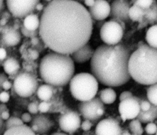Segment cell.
Wrapping results in <instances>:
<instances>
[{"label":"cell","mask_w":157,"mask_h":135,"mask_svg":"<svg viewBox=\"0 0 157 135\" xmlns=\"http://www.w3.org/2000/svg\"><path fill=\"white\" fill-rule=\"evenodd\" d=\"M93 25L89 11L78 2L50 1L40 18L39 36L52 50L69 55L87 44Z\"/></svg>","instance_id":"6da1fadb"},{"label":"cell","mask_w":157,"mask_h":135,"mask_svg":"<svg viewBox=\"0 0 157 135\" xmlns=\"http://www.w3.org/2000/svg\"><path fill=\"white\" fill-rule=\"evenodd\" d=\"M131 55L130 50L122 44H102L96 48L91 59V72L104 85H124L131 78L128 69Z\"/></svg>","instance_id":"7a4b0ae2"},{"label":"cell","mask_w":157,"mask_h":135,"mask_svg":"<svg viewBox=\"0 0 157 135\" xmlns=\"http://www.w3.org/2000/svg\"><path fill=\"white\" fill-rule=\"evenodd\" d=\"M75 66L68 55L52 52L46 54L39 64V74L42 80L53 87H62L74 77Z\"/></svg>","instance_id":"3957f363"},{"label":"cell","mask_w":157,"mask_h":135,"mask_svg":"<svg viewBox=\"0 0 157 135\" xmlns=\"http://www.w3.org/2000/svg\"><path fill=\"white\" fill-rule=\"evenodd\" d=\"M129 72L137 83L151 85L157 83V49L148 44L138 47L129 58Z\"/></svg>","instance_id":"277c9868"},{"label":"cell","mask_w":157,"mask_h":135,"mask_svg":"<svg viewBox=\"0 0 157 135\" xmlns=\"http://www.w3.org/2000/svg\"><path fill=\"white\" fill-rule=\"evenodd\" d=\"M72 96L81 102L95 98L98 90V82L95 77L87 72L75 75L69 82Z\"/></svg>","instance_id":"5b68a950"},{"label":"cell","mask_w":157,"mask_h":135,"mask_svg":"<svg viewBox=\"0 0 157 135\" xmlns=\"http://www.w3.org/2000/svg\"><path fill=\"white\" fill-rule=\"evenodd\" d=\"M38 82L34 75L26 71L20 72L13 80V88L20 96H31L38 89Z\"/></svg>","instance_id":"8992f818"},{"label":"cell","mask_w":157,"mask_h":135,"mask_svg":"<svg viewBox=\"0 0 157 135\" xmlns=\"http://www.w3.org/2000/svg\"><path fill=\"white\" fill-rule=\"evenodd\" d=\"M123 29L117 21H105L100 29V36L103 42L109 45L118 44L123 36Z\"/></svg>","instance_id":"52a82bcc"},{"label":"cell","mask_w":157,"mask_h":135,"mask_svg":"<svg viewBox=\"0 0 157 135\" xmlns=\"http://www.w3.org/2000/svg\"><path fill=\"white\" fill-rule=\"evenodd\" d=\"M38 0H7L9 11L16 18H26L36 10Z\"/></svg>","instance_id":"ba28073f"},{"label":"cell","mask_w":157,"mask_h":135,"mask_svg":"<svg viewBox=\"0 0 157 135\" xmlns=\"http://www.w3.org/2000/svg\"><path fill=\"white\" fill-rule=\"evenodd\" d=\"M102 108H104V103L98 97L89 101L81 102L78 106V111L81 115L85 120L90 121H95L101 118L98 111Z\"/></svg>","instance_id":"9c48e42d"},{"label":"cell","mask_w":157,"mask_h":135,"mask_svg":"<svg viewBox=\"0 0 157 135\" xmlns=\"http://www.w3.org/2000/svg\"><path fill=\"white\" fill-rule=\"evenodd\" d=\"M139 98H132L120 101L118 110L121 119L124 122L127 120H134L137 118L140 112Z\"/></svg>","instance_id":"30bf717a"},{"label":"cell","mask_w":157,"mask_h":135,"mask_svg":"<svg viewBox=\"0 0 157 135\" xmlns=\"http://www.w3.org/2000/svg\"><path fill=\"white\" fill-rule=\"evenodd\" d=\"M59 126L65 133H74L81 126V120L78 114L74 110H69L62 114L58 120Z\"/></svg>","instance_id":"8fae6325"},{"label":"cell","mask_w":157,"mask_h":135,"mask_svg":"<svg viewBox=\"0 0 157 135\" xmlns=\"http://www.w3.org/2000/svg\"><path fill=\"white\" fill-rule=\"evenodd\" d=\"M95 133L96 135H121L122 130L117 120L107 118L97 124Z\"/></svg>","instance_id":"7c38bea8"},{"label":"cell","mask_w":157,"mask_h":135,"mask_svg":"<svg viewBox=\"0 0 157 135\" xmlns=\"http://www.w3.org/2000/svg\"><path fill=\"white\" fill-rule=\"evenodd\" d=\"M130 3L124 0H116L112 2L110 5V17L111 19H119L124 22L130 20L129 17V10Z\"/></svg>","instance_id":"4fadbf2b"},{"label":"cell","mask_w":157,"mask_h":135,"mask_svg":"<svg viewBox=\"0 0 157 135\" xmlns=\"http://www.w3.org/2000/svg\"><path fill=\"white\" fill-rule=\"evenodd\" d=\"M1 44L6 47L15 46L21 40V34L13 26L6 25L1 26Z\"/></svg>","instance_id":"5bb4252c"},{"label":"cell","mask_w":157,"mask_h":135,"mask_svg":"<svg viewBox=\"0 0 157 135\" xmlns=\"http://www.w3.org/2000/svg\"><path fill=\"white\" fill-rule=\"evenodd\" d=\"M90 14L94 20L102 21L110 14V5L106 1H95L93 6L89 7Z\"/></svg>","instance_id":"9a60e30c"},{"label":"cell","mask_w":157,"mask_h":135,"mask_svg":"<svg viewBox=\"0 0 157 135\" xmlns=\"http://www.w3.org/2000/svg\"><path fill=\"white\" fill-rule=\"evenodd\" d=\"M52 126V122L48 117L39 114L33 117L30 127L35 133L45 134L50 129Z\"/></svg>","instance_id":"2e32d148"},{"label":"cell","mask_w":157,"mask_h":135,"mask_svg":"<svg viewBox=\"0 0 157 135\" xmlns=\"http://www.w3.org/2000/svg\"><path fill=\"white\" fill-rule=\"evenodd\" d=\"M94 51L89 44H86L72 54V60L78 63H82L91 59Z\"/></svg>","instance_id":"e0dca14e"},{"label":"cell","mask_w":157,"mask_h":135,"mask_svg":"<svg viewBox=\"0 0 157 135\" xmlns=\"http://www.w3.org/2000/svg\"><path fill=\"white\" fill-rule=\"evenodd\" d=\"M1 65L3 66L5 72L10 75V77H13V80L20 72V64L18 61L13 57L7 58L1 64Z\"/></svg>","instance_id":"ac0fdd59"},{"label":"cell","mask_w":157,"mask_h":135,"mask_svg":"<svg viewBox=\"0 0 157 135\" xmlns=\"http://www.w3.org/2000/svg\"><path fill=\"white\" fill-rule=\"evenodd\" d=\"M156 118H157V106L152 105L150 110L146 112H140L137 119L141 123H152Z\"/></svg>","instance_id":"d6986e66"},{"label":"cell","mask_w":157,"mask_h":135,"mask_svg":"<svg viewBox=\"0 0 157 135\" xmlns=\"http://www.w3.org/2000/svg\"><path fill=\"white\" fill-rule=\"evenodd\" d=\"M3 135H36L31 127L23 124L6 130Z\"/></svg>","instance_id":"ffe728a7"},{"label":"cell","mask_w":157,"mask_h":135,"mask_svg":"<svg viewBox=\"0 0 157 135\" xmlns=\"http://www.w3.org/2000/svg\"><path fill=\"white\" fill-rule=\"evenodd\" d=\"M53 93V86L48 84L40 85L37 90V95L42 101L48 102L52 98Z\"/></svg>","instance_id":"44dd1931"},{"label":"cell","mask_w":157,"mask_h":135,"mask_svg":"<svg viewBox=\"0 0 157 135\" xmlns=\"http://www.w3.org/2000/svg\"><path fill=\"white\" fill-rule=\"evenodd\" d=\"M23 25L29 31H36L39 28L40 20L36 14H32L25 18Z\"/></svg>","instance_id":"7402d4cb"},{"label":"cell","mask_w":157,"mask_h":135,"mask_svg":"<svg viewBox=\"0 0 157 135\" xmlns=\"http://www.w3.org/2000/svg\"><path fill=\"white\" fill-rule=\"evenodd\" d=\"M117 98L115 91L111 88H107L99 92V98L101 101L106 104L113 103Z\"/></svg>","instance_id":"603a6c76"},{"label":"cell","mask_w":157,"mask_h":135,"mask_svg":"<svg viewBox=\"0 0 157 135\" xmlns=\"http://www.w3.org/2000/svg\"><path fill=\"white\" fill-rule=\"evenodd\" d=\"M145 39L148 45L157 49V24L152 25L148 29Z\"/></svg>","instance_id":"cb8c5ba5"},{"label":"cell","mask_w":157,"mask_h":135,"mask_svg":"<svg viewBox=\"0 0 157 135\" xmlns=\"http://www.w3.org/2000/svg\"><path fill=\"white\" fill-rule=\"evenodd\" d=\"M145 16V11L144 9L136 5L131 6L129 10V17L131 20L134 21L141 22Z\"/></svg>","instance_id":"d4e9b609"},{"label":"cell","mask_w":157,"mask_h":135,"mask_svg":"<svg viewBox=\"0 0 157 135\" xmlns=\"http://www.w3.org/2000/svg\"><path fill=\"white\" fill-rule=\"evenodd\" d=\"M147 96L152 105L157 106V83L149 86L147 90Z\"/></svg>","instance_id":"484cf974"},{"label":"cell","mask_w":157,"mask_h":135,"mask_svg":"<svg viewBox=\"0 0 157 135\" xmlns=\"http://www.w3.org/2000/svg\"><path fill=\"white\" fill-rule=\"evenodd\" d=\"M129 128L133 135H142L144 133L141 122L137 118L131 121L129 124Z\"/></svg>","instance_id":"4316f807"},{"label":"cell","mask_w":157,"mask_h":135,"mask_svg":"<svg viewBox=\"0 0 157 135\" xmlns=\"http://www.w3.org/2000/svg\"><path fill=\"white\" fill-rule=\"evenodd\" d=\"M23 124L24 123L21 118L15 116H12L10 117V118L7 120H6L4 126L6 127V130H7L12 127L17 126Z\"/></svg>","instance_id":"83f0119b"},{"label":"cell","mask_w":157,"mask_h":135,"mask_svg":"<svg viewBox=\"0 0 157 135\" xmlns=\"http://www.w3.org/2000/svg\"><path fill=\"white\" fill-rule=\"evenodd\" d=\"M132 2L133 3V5L137 6L141 9L145 10L151 7L154 2L152 0H137L132 1Z\"/></svg>","instance_id":"f1b7e54d"},{"label":"cell","mask_w":157,"mask_h":135,"mask_svg":"<svg viewBox=\"0 0 157 135\" xmlns=\"http://www.w3.org/2000/svg\"><path fill=\"white\" fill-rule=\"evenodd\" d=\"M20 30H21V34L27 37H30L31 39L35 37H37L38 34H39V29H37L36 31H29L28 29H26L23 25H21V28H20Z\"/></svg>","instance_id":"f546056e"},{"label":"cell","mask_w":157,"mask_h":135,"mask_svg":"<svg viewBox=\"0 0 157 135\" xmlns=\"http://www.w3.org/2000/svg\"><path fill=\"white\" fill-rule=\"evenodd\" d=\"M39 103L37 101H34L30 102L28 106V110L32 114H37L39 110Z\"/></svg>","instance_id":"4dcf8cb0"},{"label":"cell","mask_w":157,"mask_h":135,"mask_svg":"<svg viewBox=\"0 0 157 135\" xmlns=\"http://www.w3.org/2000/svg\"><path fill=\"white\" fill-rule=\"evenodd\" d=\"M145 131L149 135L156 134L157 132V125L153 122L149 123L145 126Z\"/></svg>","instance_id":"1f68e13d"},{"label":"cell","mask_w":157,"mask_h":135,"mask_svg":"<svg viewBox=\"0 0 157 135\" xmlns=\"http://www.w3.org/2000/svg\"><path fill=\"white\" fill-rule=\"evenodd\" d=\"M140 104V110L143 112H146L148 111V110L150 109L151 107L152 104L150 102V101L148 100H140L139 102Z\"/></svg>","instance_id":"d6a6232c"},{"label":"cell","mask_w":157,"mask_h":135,"mask_svg":"<svg viewBox=\"0 0 157 135\" xmlns=\"http://www.w3.org/2000/svg\"><path fill=\"white\" fill-rule=\"evenodd\" d=\"M50 107V104L48 102L42 101L39 103V110L42 113H45L49 110Z\"/></svg>","instance_id":"836d02e7"},{"label":"cell","mask_w":157,"mask_h":135,"mask_svg":"<svg viewBox=\"0 0 157 135\" xmlns=\"http://www.w3.org/2000/svg\"><path fill=\"white\" fill-rule=\"evenodd\" d=\"M28 53L29 58L32 60H35L39 57V52L36 49L29 48L28 49Z\"/></svg>","instance_id":"e575fe53"},{"label":"cell","mask_w":157,"mask_h":135,"mask_svg":"<svg viewBox=\"0 0 157 135\" xmlns=\"http://www.w3.org/2000/svg\"><path fill=\"white\" fill-rule=\"evenodd\" d=\"M132 97H133V95L131 92L128 91H124L120 94L119 99H120V101H122L123 100H125V99L132 98Z\"/></svg>","instance_id":"d590c367"},{"label":"cell","mask_w":157,"mask_h":135,"mask_svg":"<svg viewBox=\"0 0 157 135\" xmlns=\"http://www.w3.org/2000/svg\"><path fill=\"white\" fill-rule=\"evenodd\" d=\"M92 123L91 122H90V120H85V121H83L82 124H81V128L83 130V131H88L90 130L91 127H92Z\"/></svg>","instance_id":"8d00e7d4"},{"label":"cell","mask_w":157,"mask_h":135,"mask_svg":"<svg viewBox=\"0 0 157 135\" xmlns=\"http://www.w3.org/2000/svg\"><path fill=\"white\" fill-rule=\"evenodd\" d=\"M10 98L9 93L6 91H1V94H0V99L1 101L3 103L7 102Z\"/></svg>","instance_id":"74e56055"},{"label":"cell","mask_w":157,"mask_h":135,"mask_svg":"<svg viewBox=\"0 0 157 135\" xmlns=\"http://www.w3.org/2000/svg\"><path fill=\"white\" fill-rule=\"evenodd\" d=\"M21 119L22 120V121L23 122V123H29L30 122L32 121V117L31 116V115L28 113V112H25L24 114H22L21 115Z\"/></svg>","instance_id":"f35d334b"},{"label":"cell","mask_w":157,"mask_h":135,"mask_svg":"<svg viewBox=\"0 0 157 135\" xmlns=\"http://www.w3.org/2000/svg\"><path fill=\"white\" fill-rule=\"evenodd\" d=\"M7 58V52L6 49L1 47L0 48V61L1 64L3 63V61Z\"/></svg>","instance_id":"ab89813d"},{"label":"cell","mask_w":157,"mask_h":135,"mask_svg":"<svg viewBox=\"0 0 157 135\" xmlns=\"http://www.w3.org/2000/svg\"><path fill=\"white\" fill-rule=\"evenodd\" d=\"M12 87V84L11 82L9 81V80H7L5 81V82L2 83V85L1 86V89L3 88V89L4 90V91H5V90H9L10 88H11Z\"/></svg>","instance_id":"60d3db41"},{"label":"cell","mask_w":157,"mask_h":135,"mask_svg":"<svg viewBox=\"0 0 157 135\" xmlns=\"http://www.w3.org/2000/svg\"><path fill=\"white\" fill-rule=\"evenodd\" d=\"M10 118V114L8 110L1 112V118L3 120H7Z\"/></svg>","instance_id":"b9f144b4"},{"label":"cell","mask_w":157,"mask_h":135,"mask_svg":"<svg viewBox=\"0 0 157 135\" xmlns=\"http://www.w3.org/2000/svg\"><path fill=\"white\" fill-rule=\"evenodd\" d=\"M40 39L38 37H33L31 39V44H32V46L33 47H36L37 46L38 44H39V42H40Z\"/></svg>","instance_id":"7bdbcfd3"},{"label":"cell","mask_w":157,"mask_h":135,"mask_svg":"<svg viewBox=\"0 0 157 135\" xmlns=\"http://www.w3.org/2000/svg\"><path fill=\"white\" fill-rule=\"evenodd\" d=\"M1 18H4L8 20L10 17V14L9 13V11L4 10L2 12H1Z\"/></svg>","instance_id":"ee69618b"},{"label":"cell","mask_w":157,"mask_h":135,"mask_svg":"<svg viewBox=\"0 0 157 135\" xmlns=\"http://www.w3.org/2000/svg\"><path fill=\"white\" fill-rule=\"evenodd\" d=\"M8 80V79H7V76L6 75V74H5L4 73L2 72V73L1 74V77H0V86H1V85H2V83H3L5 81H6V80Z\"/></svg>","instance_id":"f6af8a7d"},{"label":"cell","mask_w":157,"mask_h":135,"mask_svg":"<svg viewBox=\"0 0 157 135\" xmlns=\"http://www.w3.org/2000/svg\"><path fill=\"white\" fill-rule=\"evenodd\" d=\"M94 2H95V1H94V0H87V1H84L85 4L87 6H89V7L93 6Z\"/></svg>","instance_id":"bcb514c9"},{"label":"cell","mask_w":157,"mask_h":135,"mask_svg":"<svg viewBox=\"0 0 157 135\" xmlns=\"http://www.w3.org/2000/svg\"><path fill=\"white\" fill-rule=\"evenodd\" d=\"M44 5L42 4V3H40V2L37 4V6H36V10H39V11H40V10H44Z\"/></svg>","instance_id":"7dc6e473"},{"label":"cell","mask_w":157,"mask_h":135,"mask_svg":"<svg viewBox=\"0 0 157 135\" xmlns=\"http://www.w3.org/2000/svg\"><path fill=\"white\" fill-rule=\"evenodd\" d=\"M7 20H7V19H6V18H2L1 19V26H6V23H7Z\"/></svg>","instance_id":"c3c4849f"},{"label":"cell","mask_w":157,"mask_h":135,"mask_svg":"<svg viewBox=\"0 0 157 135\" xmlns=\"http://www.w3.org/2000/svg\"><path fill=\"white\" fill-rule=\"evenodd\" d=\"M7 110L6 105L5 104H4V103H2V104H1V106H0V110H1V112H3V111H4V110Z\"/></svg>","instance_id":"681fc988"},{"label":"cell","mask_w":157,"mask_h":135,"mask_svg":"<svg viewBox=\"0 0 157 135\" xmlns=\"http://www.w3.org/2000/svg\"><path fill=\"white\" fill-rule=\"evenodd\" d=\"M4 2L2 0H0V10L1 12H2V11H4Z\"/></svg>","instance_id":"f907efd6"},{"label":"cell","mask_w":157,"mask_h":135,"mask_svg":"<svg viewBox=\"0 0 157 135\" xmlns=\"http://www.w3.org/2000/svg\"><path fill=\"white\" fill-rule=\"evenodd\" d=\"M99 21V22H98V24H97V27H98V28L99 27L100 28H101L102 26H103V25L105 23V22H104L103 20H102V21Z\"/></svg>","instance_id":"816d5d0a"},{"label":"cell","mask_w":157,"mask_h":135,"mask_svg":"<svg viewBox=\"0 0 157 135\" xmlns=\"http://www.w3.org/2000/svg\"><path fill=\"white\" fill-rule=\"evenodd\" d=\"M121 135H131L128 131L126 130H124L122 131V134Z\"/></svg>","instance_id":"f5cc1de1"},{"label":"cell","mask_w":157,"mask_h":135,"mask_svg":"<svg viewBox=\"0 0 157 135\" xmlns=\"http://www.w3.org/2000/svg\"><path fill=\"white\" fill-rule=\"evenodd\" d=\"M51 135H68V134L64 133H55Z\"/></svg>","instance_id":"db71d44e"},{"label":"cell","mask_w":157,"mask_h":135,"mask_svg":"<svg viewBox=\"0 0 157 135\" xmlns=\"http://www.w3.org/2000/svg\"><path fill=\"white\" fill-rule=\"evenodd\" d=\"M156 135H157V132H156Z\"/></svg>","instance_id":"11a10c76"}]
</instances>
